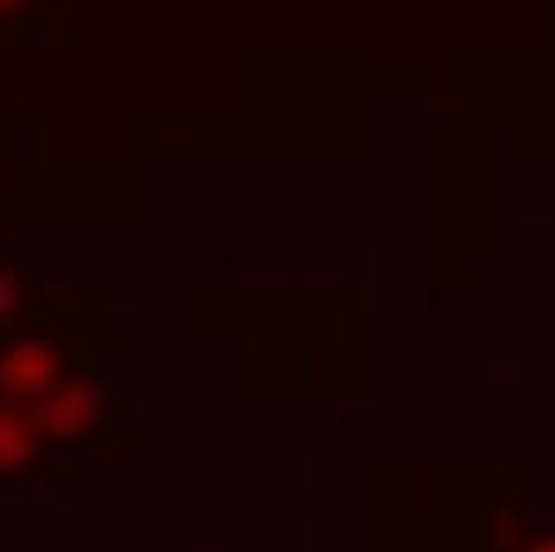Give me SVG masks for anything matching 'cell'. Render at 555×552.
I'll return each mask as SVG.
<instances>
[{"mask_svg":"<svg viewBox=\"0 0 555 552\" xmlns=\"http://www.w3.org/2000/svg\"><path fill=\"white\" fill-rule=\"evenodd\" d=\"M518 552H555V534H533L518 545Z\"/></svg>","mask_w":555,"mask_h":552,"instance_id":"cell-1","label":"cell"},{"mask_svg":"<svg viewBox=\"0 0 555 552\" xmlns=\"http://www.w3.org/2000/svg\"><path fill=\"white\" fill-rule=\"evenodd\" d=\"M8 4H15V0H0V8H8Z\"/></svg>","mask_w":555,"mask_h":552,"instance_id":"cell-2","label":"cell"}]
</instances>
